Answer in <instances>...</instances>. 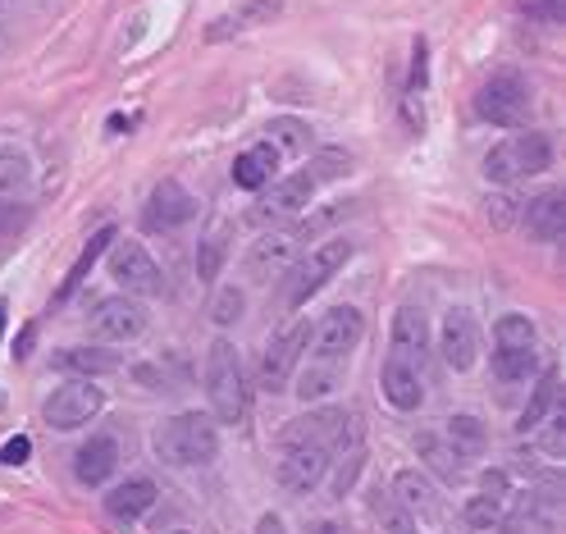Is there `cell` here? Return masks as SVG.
Instances as JSON below:
<instances>
[{
	"instance_id": "1",
	"label": "cell",
	"mask_w": 566,
	"mask_h": 534,
	"mask_svg": "<svg viewBox=\"0 0 566 534\" xmlns=\"http://www.w3.org/2000/svg\"><path fill=\"white\" fill-rule=\"evenodd\" d=\"M156 452L169 466H205L220 452V429L215 416L205 412H178L156 429Z\"/></svg>"
},
{
	"instance_id": "2",
	"label": "cell",
	"mask_w": 566,
	"mask_h": 534,
	"mask_svg": "<svg viewBox=\"0 0 566 534\" xmlns=\"http://www.w3.org/2000/svg\"><path fill=\"white\" fill-rule=\"evenodd\" d=\"M205 393H211L215 406V420L224 425H238L247 416V370H243V356L228 339H215L211 352H205Z\"/></svg>"
},
{
	"instance_id": "3",
	"label": "cell",
	"mask_w": 566,
	"mask_h": 534,
	"mask_svg": "<svg viewBox=\"0 0 566 534\" xmlns=\"http://www.w3.org/2000/svg\"><path fill=\"white\" fill-rule=\"evenodd\" d=\"M553 165V142L549 133H517L503 138L494 151L484 156V178L488 183H521Z\"/></svg>"
},
{
	"instance_id": "4",
	"label": "cell",
	"mask_w": 566,
	"mask_h": 534,
	"mask_svg": "<svg viewBox=\"0 0 566 534\" xmlns=\"http://www.w3.org/2000/svg\"><path fill=\"white\" fill-rule=\"evenodd\" d=\"M526 110H530V87L517 69L494 73V79L475 92V115L498 123V129H517V123L526 119Z\"/></svg>"
},
{
	"instance_id": "5",
	"label": "cell",
	"mask_w": 566,
	"mask_h": 534,
	"mask_svg": "<svg viewBox=\"0 0 566 534\" xmlns=\"http://www.w3.org/2000/svg\"><path fill=\"white\" fill-rule=\"evenodd\" d=\"M347 261H352V242H347V238H329V242L311 247V251H306V257L297 261L293 278H288V307H302L306 297H316Z\"/></svg>"
},
{
	"instance_id": "6",
	"label": "cell",
	"mask_w": 566,
	"mask_h": 534,
	"mask_svg": "<svg viewBox=\"0 0 566 534\" xmlns=\"http://www.w3.org/2000/svg\"><path fill=\"white\" fill-rule=\"evenodd\" d=\"M311 197H316V183L306 174H288V178H270L261 188V201L251 206V224H283V219H297L311 211Z\"/></svg>"
},
{
	"instance_id": "7",
	"label": "cell",
	"mask_w": 566,
	"mask_h": 534,
	"mask_svg": "<svg viewBox=\"0 0 566 534\" xmlns=\"http://www.w3.org/2000/svg\"><path fill=\"white\" fill-rule=\"evenodd\" d=\"M356 420L343 406H325V412H306L283 425V443H320V448H356Z\"/></svg>"
},
{
	"instance_id": "8",
	"label": "cell",
	"mask_w": 566,
	"mask_h": 534,
	"mask_svg": "<svg viewBox=\"0 0 566 534\" xmlns=\"http://www.w3.org/2000/svg\"><path fill=\"white\" fill-rule=\"evenodd\" d=\"M306 343H311V324L297 320L266 347V356H261V384H266V393H283L293 384V375H297L302 356H306Z\"/></svg>"
},
{
	"instance_id": "9",
	"label": "cell",
	"mask_w": 566,
	"mask_h": 534,
	"mask_svg": "<svg viewBox=\"0 0 566 534\" xmlns=\"http://www.w3.org/2000/svg\"><path fill=\"white\" fill-rule=\"evenodd\" d=\"M92 334L96 339H110V343H133L146 334V311L142 301H133L128 293H115V297H101L92 307Z\"/></svg>"
},
{
	"instance_id": "10",
	"label": "cell",
	"mask_w": 566,
	"mask_h": 534,
	"mask_svg": "<svg viewBox=\"0 0 566 534\" xmlns=\"http://www.w3.org/2000/svg\"><path fill=\"white\" fill-rule=\"evenodd\" d=\"M101 406H106V393H101L92 379H69V384L50 393L46 420H50V429H79L101 412Z\"/></svg>"
},
{
	"instance_id": "11",
	"label": "cell",
	"mask_w": 566,
	"mask_h": 534,
	"mask_svg": "<svg viewBox=\"0 0 566 534\" xmlns=\"http://www.w3.org/2000/svg\"><path fill=\"white\" fill-rule=\"evenodd\" d=\"M362 311L356 307H329L316 324H311V347L316 356H325V361H339V356H347L356 343H362Z\"/></svg>"
},
{
	"instance_id": "12",
	"label": "cell",
	"mask_w": 566,
	"mask_h": 534,
	"mask_svg": "<svg viewBox=\"0 0 566 534\" xmlns=\"http://www.w3.org/2000/svg\"><path fill=\"white\" fill-rule=\"evenodd\" d=\"M110 274H115V284H123V293L151 297L165 288V274L142 242H110Z\"/></svg>"
},
{
	"instance_id": "13",
	"label": "cell",
	"mask_w": 566,
	"mask_h": 534,
	"mask_svg": "<svg viewBox=\"0 0 566 534\" xmlns=\"http://www.w3.org/2000/svg\"><path fill=\"white\" fill-rule=\"evenodd\" d=\"M325 471H329V448L288 443V452H283V462H279V485L293 489V494H311L325 479Z\"/></svg>"
},
{
	"instance_id": "14",
	"label": "cell",
	"mask_w": 566,
	"mask_h": 534,
	"mask_svg": "<svg viewBox=\"0 0 566 534\" xmlns=\"http://www.w3.org/2000/svg\"><path fill=\"white\" fill-rule=\"evenodd\" d=\"M197 215V201L188 197V188H178L174 178H165V183L146 197V211H142V224L151 228V234H169V228L188 224Z\"/></svg>"
},
{
	"instance_id": "15",
	"label": "cell",
	"mask_w": 566,
	"mask_h": 534,
	"mask_svg": "<svg viewBox=\"0 0 566 534\" xmlns=\"http://www.w3.org/2000/svg\"><path fill=\"white\" fill-rule=\"evenodd\" d=\"M302 242H306V234L293 224V228H279V234H266L261 242H256L251 251H247V270L256 274V278H266V274H283L297 257H302Z\"/></svg>"
},
{
	"instance_id": "16",
	"label": "cell",
	"mask_w": 566,
	"mask_h": 534,
	"mask_svg": "<svg viewBox=\"0 0 566 534\" xmlns=\"http://www.w3.org/2000/svg\"><path fill=\"white\" fill-rule=\"evenodd\" d=\"M439 352H444L448 370H457V375H467V370L480 361V329H475L471 311H448V316H444Z\"/></svg>"
},
{
	"instance_id": "17",
	"label": "cell",
	"mask_w": 566,
	"mask_h": 534,
	"mask_svg": "<svg viewBox=\"0 0 566 534\" xmlns=\"http://www.w3.org/2000/svg\"><path fill=\"white\" fill-rule=\"evenodd\" d=\"M279 10H283V0H243L238 10H228V14L205 23V41H228V37H243L251 28H266Z\"/></svg>"
},
{
	"instance_id": "18",
	"label": "cell",
	"mask_w": 566,
	"mask_h": 534,
	"mask_svg": "<svg viewBox=\"0 0 566 534\" xmlns=\"http://www.w3.org/2000/svg\"><path fill=\"white\" fill-rule=\"evenodd\" d=\"M521 224H526V234L539 238V242H562V228H566V197H562L557 188L539 192L534 201H526Z\"/></svg>"
},
{
	"instance_id": "19",
	"label": "cell",
	"mask_w": 566,
	"mask_h": 534,
	"mask_svg": "<svg viewBox=\"0 0 566 534\" xmlns=\"http://www.w3.org/2000/svg\"><path fill=\"white\" fill-rule=\"evenodd\" d=\"M384 397H389V406H398V412H416V406L425 402V379H421V366H406L398 361V356H389L384 361Z\"/></svg>"
},
{
	"instance_id": "20",
	"label": "cell",
	"mask_w": 566,
	"mask_h": 534,
	"mask_svg": "<svg viewBox=\"0 0 566 534\" xmlns=\"http://www.w3.org/2000/svg\"><path fill=\"white\" fill-rule=\"evenodd\" d=\"M393 498L406 517H421V521H439V489H434V479L421 475V471H402L393 479Z\"/></svg>"
},
{
	"instance_id": "21",
	"label": "cell",
	"mask_w": 566,
	"mask_h": 534,
	"mask_svg": "<svg viewBox=\"0 0 566 534\" xmlns=\"http://www.w3.org/2000/svg\"><path fill=\"white\" fill-rule=\"evenodd\" d=\"M119 466V443L110 435H92L79 452H73V471H79L83 485H106Z\"/></svg>"
},
{
	"instance_id": "22",
	"label": "cell",
	"mask_w": 566,
	"mask_h": 534,
	"mask_svg": "<svg viewBox=\"0 0 566 534\" xmlns=\"http://www.w3.org/2000/svg\"><path fill=\"white\" fill-rule=\"evenodd\" d=\"M425 352H429V324L416 307H402L393 316V356L406 366H421L425 361Z\"/></svg>"
},
{
	"instance_id": "23",
	"label": "cell",
	"mask_w": 566,
	"mask_h": 534,
	"mask_svg": "<svg viewBox=\"0 0 566 534\" xmlns=\"http://www.w3.org/2000/svg\"><path fill=\"white\" fill-rule=\"evenodd\" d=\"M156 502H161V494H156V485H151V479H123V485L110 489V498H106V507H110L115 521H142Z\"/></svg>"
},
{
	"instance_id": "24",
	"label": "cell",
	"mask_w": 566,
	"mask_h": 534,
	"mask_svg": "<svg viewBox=\"0 0 566 534\" xmlns=\"http://www.w3.org/2000/svg\"><path fill=\"white\" fill-rule=\"evenodd\" d=\"M416 452H421V462L439 475V479H448V485H457L461 475H467V456H461L452 443H448V435L439 429V435H421L416 439Z\"/></svg>"
},
{
	"instance_id": "25",
	"label": "cell",
	"mask_w": 566,
	"mask_h": 534,
	"mask_svg": "<svg viewBox=\"0 0 566 534\" xmlns=\"http://www.w3.org/2000/svg\"><path fill=\"white\" fill-rule=\"evenodd\" d=\"M274 169H279V151H274L270 142H261V146L243 151V156L234 161V183H238L243 192H261L270 178H274Z\"/></svg>"
},
{
	"instance_id": "26",
	"label": "cell",
	"mask_w": 566,
	"mask_h": 534,
	"mask_svg": "<svg viewBox=\"0 0 566 534\" xmlns=\"http://www.w3.org/2000/svg\"><path fill=\"white\" fill-rule=\"evenodd\" d=\"M228 242H234V228H228L224 219H211V228H205V238L197 247V278L201 284H215L224 261H228Z\"/></svg>"
},
{
	"instance_id": "27",
	"label": "cell",
	"mask_w": 566,
	"mask_h": 534,
	"mask_svg": "<svg viewBox=\"0 0 566 534\" xmlns=\"http://www.w3.org/2000/svg\"><path fill=\"white\" fill-rule=\"evenodd\" d=\"M50 366H56L60 375L92 379V375H110V370H119V356L101 352V347H64V352L50 356Z\"/></svg>"
},
{
	"instance_id": "28",
	"label": "cell",
	"mask_w": 566,
	"mask_h": 534,
	"mask_svg": "<svg viewBox=\"0 0 566 534\" xmlns=\"http://www.w3.org/2000/svg\"><path fill=\"white\" fill-rule=\"evenodd\" d=\"M339 384H343L339 361H325V356H316V361H306V370L297 375V397L302 402H325L329 393H339Z\"/></svg>"
},
{
	"instance_id": "29",
	"label": "cell",
	"mask_w": 566,
	"mask_h": 534,
	"mask_svg": "<svg viewBox=\"0 0 566 534\" xmlns=\"http://www.w3.org/2000/svg\"><path fill=\"white\" fill-rule=\"evenodd\" d=\"M110 242H115V228H96V234L87 238V247L79 251V261H73V265H69V274H64V284H60V297H56V301H69L73 293H79V288H83V278L92 274V265L101 261V251H106Z\"/></svg>"
},
{
	"instance_id": "30",
	"label": "cell",
	"mask_w": 566,
	"mask_h": 534,
	"mask_svg": "<svg viewBox=\"0 0 566 534\" xmlns=\"http://www.w3.org/2000/svg\"><path fill=\"white\" fill-rule=\"evenodd\" d=\"M266 138H270V146L279 151V156H302V151L311 146V123H302V119H270Z\"/></svg>"
},
{
	"instance_id": "31",
	"label": "cell",
	"mask_w": 566,
	"mask_h": 534,
	"mask_svg": "<svg viewBox=\"0 0 566 534\" xmlns=\"http://www.w3.org/2000/svg\"><path fill=\"white\" fill-rule=\"evenodd\" d=\"M444 435H448V443L467 456H480L484 448H488V429H484V420H475V416H452L448 425H444Z\"/></svg>"
},
{
	"instance_id": "32",
	"label": "cell",
	"mask_w": 566,
	"mask_h": 534,
	"mask_svg": "<svg viewBox=\"0 0 566 534\" xmlns=\"http://www.w3.org/2000/svg\"><path fill=\"white\" fill-rule=\"evenodd\" d=\"M557 389H562V375L549 366L544 375H539V384H534V393H530V406L521 412V429H539V420H544L553 406H557Z\"/></svg>"
},
{
	"instance_id": "33",
	"label": "cell",
	"mask_w": 566,
	"mask_h": 534,
	"mask_svg": "<svg viewBox=\"0 0 566 534\" xmlns=\"http://www.w3.org/2000/svg\"><path fill=\"white\" fill-rule=\"evenodd\" d=\"M494 375L503 379V384H517V379H526L534 370V347H494Z\"/></svg>"
},
{
	"instance_id": "34",
	"label": "cell",
	"mask_w": 566,
	"mask_h": 534,
	"mask_svg": "<svg viewBox=\"0 0 566 534\" xmlns=\"http://www.w3.org/2000/svg\"><path fill=\"white\" fill-rule=\"evenodd\" d=\"M494 347H534V324L526 320V316H503L498 324H494Z\"/></svg>"
},
{
	"instance_id": "35",
	"label": "cell",
	"mask_w": 566,
	"mask_h": 534,
	"mask_svg": "<svg viewBox=\"0 0 566 534\" xmlns=\"http://www.w3.org/2000/svg\"><path fill=\"white\" fill-rule=\"evenodd\" d=\"M28 188V161L19 151H0V197H14Z\"/></svg>"
},
{
	"instance_id": "36",
	"label": "cell",
	"mask_w": 566,
	"mask_h": 534,
	"mask_svg": "<svg viewBox=\"0 0 566 534\" xmlns=\"http://www.w3.org/2000/svg\"><path fill=\"white\" fill-rule=\"evenodd\" d=\"M503 512H507V502H503V498L480 494V498H471V502H467V525H475V530H494V525L503 521Z\"/></svg>"
},
{
	"instance_id": "37",
	"label": "cell",
	"mask_w": 566,
	"mask_h": 534,
	"mask_svg": "<svg viewBox=\"0 0 566 534\" xmlns=\"http://www.w3.org/2000/svg\"><path fill=\"white\" fill-rule=\"evenodd\" d=\"M517 10L534 23H562L566 14V0H517Z\"/></svg>"
},
{
	"instance_id": "38",
	"label": "cell",
	"mask_w": 566,
	"mask_h": 534,
	"mask_svg": "<svg viewBox=\"0 0 566 534\" xmlns=\"http://www.w3.org/2000/svg\"><path fill=\"white\" fill-rule=\"evenodd\" d=\"M375 517H379V525L389 530V534H416V517H406L398 502H389V507L375 502Z\"/></svg>"
},
{
	"instance_id": "39",
	"label": "cell",
	"mask_w": 566,
	"mask_h": 534,
	"mask_svg": "<svg viewBox=\"0 0 566 534\" xmlns=\"http://www.w3.org/2000/svg\"><path fill=\"white\" fill-rule=\"evenodd\" d=\"M352 161L343 156V151H325V156L306 169V178H311V183H329V178H339V169H347Z\"/></svg>"
},
{
	"instance_id": "40",
	"label": "cell",
	"mask_w": 566,
	"mask_h": 534,
	"mask_svg": "<svg viewBox=\"0 0 566 534\" xmlns=\"http://www.w3.org/2000/svg\"><path fill=\"white\" fill-rule=\"evenodd\" d=\"M243 316V293L238 288H224L220 297H215V307H211V320L215 324H234Z\"/></svg>"
},
{
	"instance_id": "41",
	"label": "cell",
	"mask_w": 566,
	"mask_h": 534,
	"mask_svg": "<svg viewBox=\"0 0 566 534\" xmlns=\"http://www.w3.org/2000/svg\"><path fill=\"white\" fill-rule=\"evenodd\" d=\"M356 475H362V448H352L347 452V462L339 466V475H333V494H352V485H356Z\"/></svg>"
},
{
	"instance_id": "42",
	"label": "cell",
	"mask_w": 566,
	"mask_h": 534,
	"mask_svg": "<svg viewBox=\"0 0 566 534\" xmlns=\"http://www.w3.org/2000/svg\"><path fill=\"white\" fill-rule=\"evenodd\" d=\"M511 211H517V201H511V197H488L484 201V215H488V224H494V228H507Z\"/></svg>"
},
{
	"instance_id": "43",
	"label": "cell",
	"mask_w": 566,
	"mask_h": 534,
	"mask_svg": "<svg viewBox=\"0 0 566 534\" xmlns=\"http://www.w3.org/2000/svg\"><path fill=\"white\" fill-rule=\"evenodd\" d=\"M33 456V443L28 439H10L5 448H0V466H23Z\"/></svg>"
},
{
	"instance_id": "44",
	"label": "cell",
	"mask_w": 566,
	"mask_h": 534,
	"mask_svg": "<svg viewBox=\"0 0 566 534\" xmlns=\"http://www.w3.org/2000/svg\"><path fill=\"white\" fill-rule=\"evenodd\" d=\"M562 429H566V406H557V412H553V425H549V435H544V448H549L553 456L562 452V439H566Z\"/></svg>"
},
{
	"instance_id": "45",
	"label": "cell",
	"mask_w": 566,
	"mask_h": 534,
	"mask_svg": "<svg viewBox=\"0 0 566 534\" xmlns=\"http://www.w3.org/2000/svg\"><path fill=\"white\" fill-rule=\"evenodd\" d=\"M480 485H484V494H494V498H503V502H507V479H503L498 471H484Z\"/></svg>"
},
{
	"instance_id": "46",
	"label": "cell",
	"mask_w": 566,
	"mask_h": 534,
	"mask_svg": "<svg viewBox=\"0 0 566 534\" xmlns=\"http://www.w3.org/2000/svg\"><path fill=\"white\" fill-rule=\"evenodd\" d=\"M256 534H288V525H283V517H274V512H266L261 521H256Z\"/></svg>"
},
{
	"instance_id": "47",
	"label": "cell",
	"mask_w": 566,
	"mask_h": 534,
	"mask_svg": "<svg viewBox=\"0 0 566 534\" xmlns=\"http://www.w3.org/2000/svg\"><path fill=\"white\" fill-rule=\"evenodd\" d=\"M0 334H5V301H0Z\"/></svg>"
},
{
	"instance_id": "48",
	"label": "cell",
	"mask_w": 566,
	"mask_h": 534,
	"mask_svg": "<svg viewBox=\"0 0 566 534\" xmlns=\"http://www.w3.org/2000/svg\"><path fill=\"white\" fill-rule=\"evenodd\" d=\"M174 534H188V530H174Z\"/></svg>"
}]
</instances>
